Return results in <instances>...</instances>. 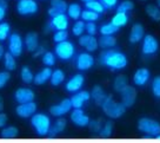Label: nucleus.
<instances>
[{"label":"nucleus","instance_id":"1","mask_svg":"<svg viewBox=\"0 0 160 143\" xmlns=\"http://www.w3.org/2000/svg\"><path fill=\"white\" fill-rule=\"evenodd\" d=\"M99 61L101 65H105L112 70H121L127 65V58L125 55L115 50H106L101 52Z\"/></svg>","mask_w":160,"mask_h":143},{"label":"nucleus","instance_id":"2","mask_svg":"<svg viewBox=\"0 0 160 143\" xmlns=\"http://www.w3.org/2000/svg\"><path fill=\"white\" fill-rule=\"evenodd\" d=\"M101 108L104 113L111 118H119L121 117L126 111V107L122 103H117L112 96H107L104 103L101 104Z\"/></svg>","mask_w":160,"mask_h":143},{"label":"nucleus","instance_id":"3","mask_svg":"<svg viewBox=\"0 0 160 143\" xmlns=\"http://www.w3.org/2000/svg\"><path fill=\"white\" fill-rule=\"evenodd\" d=\"M31 122L39 136H45L48 134V130L51 128V119L48 116L44 114H35L33 115Z\"/></svg>","mask_w":160,"mask_h":143},{"label":"nucleus","instance_id":"4","mask_svg":"<svg viewBox=\"0 0 160 143\" xmlns=\"http://www.w3.org/2000/svg\"><path fill=\"white\" fill-rule=\"evenodd\" d=\"M138 129L146 135H151L152 137H157L160 135V124L151 118H140L138 122Z\"/></svg>","mask_w":160,"mask_h":143},{"label":"nucleus","instance_id":"5","mask_svg":"<svg viewBox=\"0 0 160 143\" xmlns=\"http://www.w3.org/2000/svg\"><path fill=\"white\" fill-rule=\"evenodd\" d=\"M55 55L61 61H68L74 55V45L71 41H61L55 46Z\"/></svg>","mask_w":160,"mask_h":143},{"label":"nucleus","instance_id":"6","mask_svg":"<svg viewBox=\"0 0 160 143\" xmlns=\"http://www.w3.org/2000/svg\"><path fill=\"white\" fill-rule=\"evenodd\" d=\"M17 11L21 15L34 14L38 12V4L34 0H19L17 4Z\"/></svg>","mask_w":160,"mask_h":143},{"label":"nucleus","instance_id":"7","mask_svg":"<svg viewBox=\"0 0 160 143\" xmlns=\"http://www.w3.org/2000/svg\"><path fill=\"white\" fill-rule=\"evenodd\" d=\"M158 40L155 39L152 34H147L146 37H144V41H142V53L145 56H151L154 55L155 52L158 51Z\"/></svg>","mask_w":160,"mask_h":143},{"label":"nucleus","instance_id":"8","mask_svg":"<svg viewBox=\"0 0 160 143\" xmlns=\"http://www.w3.org/2000/svg\"><path fill=\"white\" fill-rule=\"evenodd\" d=\"M37 111V104H35L33 101L32 102H27V103H22V104H19L17 109H15V113L17 115L21 118H28L31 116H33Z\"/></svg>","mask_w":160,"mask_h":143},{"label":"nucleus","instance_id":"9","mask_svg":"<svg viewBox=\"0 0 160 143\" xmlns=\"http://www.w3.org/2000/svg\"><path fill=\"white\" fill-rule=\"evenodd\" d=\"M120 93H121V103L126 108H131L137 101V90H135V87L127 85Z\"/></svg>","mask_w":160,"mask_h":143},{"label":"nucleus","instance_id":"10","mask_svg":"<svg viewBox=\"0 0 160 143\" xmlns=\"http://www.w3.org/2000/svg\"><path fill=\"white\" fill-rule=\"evenodd\" d=\"M8 50L14 57H19L22 52V40L18 33H12L8 41Z\"/></svg>","mask_w":160,"mask_h":143},{"label":"nucleus","instance_id":"11","mask_svg":"<svg viewBox=\"0 0 160 143\" xmlns=\"http://www.w3.org/2000/svg\"><path fill=\"white\" fill-rule=\"evenodd\" d=\"M71 108H72V102H71V99L66 98L64 101H61L60 104H57V105L51 107L50 111L53 116L60 117V116H62V115H65V114L68 113L71 110Z\"/></svg>","mask_w":160,"mask_h":143},{"label":"nucleus","instance_id":"12","mask_svg":"<svg viewBox=\"0 0 160 143\" xmlns=\"http://www.w3.org/2000/svg\"><path fill=\"white\" fill-rule=\"evenodd\" d=\"M14 98L19 104L32 102L34 99V92H33V90L27 89V87H20L15 91Z\"/></svg>","mask_w":160,"mask_h":143},{"label":"nucleus","instance_id":"13","mask_svg":"<svg viewBox=\"0 0 160 143\" xmlns=\"http://www.w3.org/2000/svg\"><path fill=\"white\" fill-rule=\"evenodd\" d=\"M94 64V58L91 56L90 53H80L77 58V67L81 71H86L93 66Z\"/></svg>","mask_w":160,"mask_h":143},{"label":"nucleus","instance_id":"14","mask_svg":"<svg viewBox=\"0 0 160 143\" xmlns=\"http://www.w3.org/2000/svg\"><path fill=\"white\" fill-rule=\"evenodd\" d=\"M71 119L78 127H87L88 123H90V117L86 116L85 114H84V111L81 110V108L80 109H74L72 111V114H71Z\"/></svg>","mask_w":160,"mask_h":143},{"label":"nucleus","instance_id":"15","mask_svg":"<svg viewBox=\"0 0 160 143\" xmlns=\"http://www.w3.org/2000/svg\"><path fill=\"white\" fill-rule=\"evenodd\" d=\"M79 44L82 47H85L87 51L90 52H93L95 51L97 49H98V40L95 39L93 36H91V34H86V36H81L79 39Z\"/></svg>","mask_w":160,"mask_h":143},{"label":"nucleus","instance_id":"16","mask_svg":"<svg viewBox=\"0 0 160 143\" xmlns=\"http://www.w3.org/2000/svg\"><path fill=\"white\" fill-rule=\"evenodd\" d=\"M51 25L57 31L66 30L67 26H68V18H67V15L65 13L55 15V17L52 18V20H51Z\"/></svg>","mask_w":160,"mask_h":143},{"label":"nucleus","instance_id":"17","mask_svg":"<svg viewBox=\"0 0 160 143\" xmlns=\"http://www.w3.org/2000/svg\"><path fill=\"white\" fill-rule=\"evenodd\" d=\"M82 84H84V76L82 75H75L67 82L66 90L68 92H77L81 89Z\"/></svg>","mask_w":160,"mask_h":143},{"label":"nucleus","instance_id":"18","mask_svg":"<svg viewBox=\"0 0 160 143\" xmlns=\"http://www.w3.org/2000/svg\"><path fill=\"white\" fill-rule=\"evenodd\" d=\"M148 79H150V71L147 69H145V67L137 70V72H135L134 76H133V82L138 87L145 85Z\"/></svg>","mask_w":160,"mask_h":143},{"label":"nucleus","instance_id":"19","mask_svg":"<svg viewBox=\"0 0 160 143\" xmlns=\"http://www.w3.org/2000/svg\"><path fill=\"white\" fill-rule=\"evenodd\" d=\"M91 97V95L87 91H80L78 93H75L74 96H72L71 102H72V108L74 109H80L84 105V103L86 101H88Z\"/></svg>","mask_w":160,"mask_h":143},{"label":"nucleus","instance_id":"20","mask_svg":"<svg viewBox=\"0 0 160 143\" xmlns=\"http://www.w3.org/2000/svg\"><path fill=\"white\" fill-rule=\"evenodd\" d=\"M25 46L27 51L34 52L39 46V37L35 32H28L25 37Z\"/></svg>","mask_w":160,"mask_h":143},{"label":"nucleus","instance_id":"21","mask_svg":"<svg viewBox=\"0 0 160 143\" xmlns=\"http://www.w3.org/2000/svg\"><path fill=\"white\" fill-rule=\"evenodd\" d=\"M144 27L141 24H134L130 33V41L132 44H137L138 41H140L141 39H144Z\"/></svg>","mask_w":160,"mask_h":143},{"label":"nucleus","instance_id":"22","mask_svg":"<svg viewBox=\"0 0 160 143\" xmlns=\"http://www.w3.org/2000/svg\"><path fill=\"white\" fill-rule=\"evenodd\" d=\"M66 128V119L65 118H59L54 122V124L52 125L48 130V137L54 138L59 135L61 131H64V129Z\"/></svg>","mask_w":160,"mask_h":143},{"label":"nucleus","instance_id":"23","mask_svg":"<svg viewBox=\"0 0 160 143\" xmlns=\"http://www.w3.org/2000/svg\"><path fill=\"white\" fill-rule=\"evenodd\" d=\"M51 76H52V70H51L50 67H45V69H42L41 71L38 72V73L35 75L33 82H34V84H37V85H42V84H45L48 79H51Z\"/></svg>","mask_w":160,"mask_h":143},{"label":"nucleus","instance_id":"24","mask_svg":"<svg viewBox=\"0 0 160 143\" xmlns=\"http://www.w3.org/2000/svg\"><path fill=\"white\" fill-rule=\"evenodd\" d=\"M91 97L93 98V101L95 102L97 105H101L104 101H105V98L107 97L106 96L105 91L102 90V87H99V85H95L93 89H92V92H91Z\"/></svg>","mask_w":160,"mask_h":143},{"label":"nucleus","instance_id":"25","mask_svg":"<svg viewBox=\"0 0 160 143\" xmlns=\"http://www.w3.org/2000/svg\"><path fill=\"white\" fill-rule=\"evenodd\" d=\"M98 44L102 49H111V47H114L117 45V39L112 36H101L99 38Z\"/></svg>","mask_w":160,"mask_h":143},{"label":"nucleus","instance_id":"26","mask_svg":"<svg viewBox=\"0 0 160 143\" xmlns=\"http://www.w3.org/2000/svg\"><path fill=\"white\" fill-rule=\"evenodd\" d=\"M128 85V79L127 77L124 75H120V76L115 77L114 83H113V87L117 92H121Z\"/></svg>","mask_w":160,"mask_h":143},{"label":"nucleus","instance_id":"27","mask_svg":"<svg viewBox=\"0 0 160 143\" xmlns=\"http://www.w3.org/2000/svg\"><path fill=\"white\" fill-rule=\"evenodd\" d=\"M113 25H115L117 27H121V26H125L127 23H128V17L126 13H122V12H117V14L112 18V21H111Z\"/></svg>","mask_w":160,"mask_h":143},{"label":"nucleus","instance_id":"28","mask_svg":"<svg viewBox=\"0 0 160 143\" xmlns=\"http://www.w3.org/2000/svg\"><path fill=\"white\" fill-rule=\"evenodd\" d=\"M64 79H65V73L59 70V69H57L54 71L52 72V76H51V84L53 85V87H58L60 85L61 83L64 82Z\"/></svg>","mask_w":160,"mask_h":143},{"label":"nucleus","instance_id":"29","mask_svg":"<svg viewBox=\"0 0 160 143\" xmlns=\"http://www.w3.org/2000/svg\"><path fill=\"white\" fill-rule=\"evenodd\" d=\"M81 7L78 4H71L68 7H67V13H68V17L74 19V20H78L81 15Z\"/></svg>","mask_w":160,"mask_h":143},{"label":"nucleus","instance_id":"30","mask_svg":"<svg viewBox=\"0 0 160 143\" xmlns=\"http://www.w3.org/2000/svg\"><path fill=\"white\" fill-rule=\"evenodd\" d=\"M146 13L150 15L153 20L160 21V8L158 6L152 5V4L147 5L146 6Z\"/></svg>","mask_w":160,"mask_h":143},{"label":"nucleus","instance_id":"31","mask_svg":"<svg viewBox=\"0 0 160 143\" xmlns=\"http://www.w3.org/2000/svg\"><path fill=\"white\" fill-rule=\"evenodd\" d=\"M5 61H4V64H5V67L8 70V71H12L14 70L15 66H17V63H15V58L14 56L11 53V52H6L5 55Z\"/></svg>","mask_w":160,"mask_h":143},{"label":"nucleus","instance_id":"32","mask_svg":"<svg viewBox=\"0 0 160 143\" xmlns=\"http://www.w3.org/2000/svg\"><path fill=\"white\" fill-rule=\"evenodd\" d=\"M118 30H119V27H117L112 23H110V24H105L100 27V33L102 36H112L115 32H118Z\"/></svg>","mask_w":160,"mask_h":143},{"label":"nucleus","instance_id":"33","mask_svg":"<svg viewBox=\"0 0 160 143\" xmlns=\"http://www.w3.org/2000/svg\"><path fill=\"white\" fill-rule=\"evenodd\" d=\"M86 8H87V10L93 11V12H97V13H99V14L105 11L104 5H102L100 1H97V0H93V1H90V3H86Z\"/></svg>","mask_w":160,"mask_h":143},{"label":"nucleus","instance_id":"34","mask_svg":"<svg viewBox=\"0 0 160 143\" xmlns=\"http://www.w3.org/2000/svg\"><path fill=\"white\" fill-rule=\"evenodd\" d=\"M51 7L55 8L59 13H65V12H67L68 5L64 0H51Z\"/></svg>","mask_w":160,"mask_h":143},{"label":"nucleus","instance_id":"35","mask_svg":"<svg viewBox=\"0 0 160 143\" xmlns=\"http://www.w3.org/2000/svg\"><path fill=\"white\" fill-rule=\"evenodd\" d=\"M18 129L15 128V127H6L1 130V137L2 138H14L18 136Z\"/></svg>","mask_w":160,"mask_h":143},{"label":"nucleus","instance_id":"36","mask_svg":"<svg viewBox=\"0 0 160 143\" xmlns=\"http://www.w3.org/2000/svg\"><path fill=\"white\" fill-rule=\"evenodd\" d=\"M112 131H113V123L111 122V121H108V122H106L104 125H102V128H101V130H100V137L102 138H107L110 137L111 135H112Z\"/></svg>","mask_w":160,"mask_h":143},{"label":"nucleus","instance_id":"37","mask_svg":"<svg viewBox=\"0 0 160 143\" xmlns=\"http://www.w3.org/2000/svg\"><path fill=\"white\" fill-rule=\"evenodd\" d=\"M81 18H82V20L87 21V23H90V21H93V23H94V21L99 18V13L93 12V11H91V10H86L81 12Z\"/></svg>","mask_w":160,"mask_h":143},{"label":"nucleus","instance_id":"38","mask_svg":"<svg viewBox=\"0 0 160 143\" xmlns=\"http://www.w3.org/2000/svg\"><path fill=\"white\" fill-rule=\"evenodd\" d=\"M21 79L26 84H31V83L33 82V79H34L33 73H32V71L27 66H24L21 69Z\"/></svg>","mask_w":160,"mask_h":143},{"label":"nucleus","instance_id":"39","mask_svg":"<svg viewBox=\"0 0 160 143\" xmlns=\"http://www.w3.org/2000/svg\"><path fill=\"white\" fill-rule=\"evenodd\" d=\"M134 8V4L130 1V0H125V1H122L119 6H118V8H117V12H122V13H127L128 11H132Z\"/></svg>","mask_w":160,"mask_h":143},{"label":"nucleus","instance_id":"40","mask_svg":"<svg viewBox=\"0 0 160 143\" xmlns=\"http://www.w3.org/2000/svg\"><path fill=\"white\" fill-rule=\"evenodd\" d=\"M85 30H86L85 23H84L82 20H78L74 25H73L72 32H73V34H74V36H81V34H82V32H84Z\"/></svg>","mask_w":160,"mask_h":143},{"label":"nucleus","instance_id":"41","mask_svg":"<svg viewBox=\"0 0 160 143\" xmlns=\"http://www.w3.org/2000/svg\"><path fill=\"white\" fill-rule=\"evenodd\" d=\"M101 119H93V121H90L88 123V127H90V130L93 134H98L99 135L100 130L102 128V124H101Z\"/></svg>","mask_w":160,"mask_h":143},{"label":"nucleus","instance_id":"42","mask_svg":"<svg viewBox=\"0 0 160 143\" xmlns=\"http://www.w3.org/2000/svg\"><path fill=\"white\" fill-rule=\"evenodd\" d=\"M10 24L8 23H0V41L5 40L10 33Z\"/></svg>","mask_w":160,"mask_h":143},{"label":"nucleus","instance_id":"43","mask_svg":"<svg viewBox=\"0 0 160 143\" xmlns=\"http://www.w3.org/2000/svg\"><path fill=\"white\" fill-rule=\"evenodd\" d=\"M42 63L46 66H53L55 63V57L52 52H45L42 55Z\"/></svg>","mask_w":160,"mask_h":143},{"label":"nucleus","instance_id":"44","mask_svg":"<svg viewBox=\"0 0 160 143\" xmlns=\"http://www.w3.org/2000/svg\"><path fill=\"white\" fill-rule=\"evenodd\" d=\"M67 38H68V33H67L66 30L57 31L54 33V36H53V39H54V41L57 44H58V43H61V41L67 40Z\"/></svg>","mask_w":160,"mask_h":143},{"label":"nucleus","instance_id":"45","mask_svg":"<svg viewBox=\"0 0 160 143\" xmlns=\"http://www.w3.org/2000/svg\"><path fill=\"white\" fill-rule=\"evenodd\" d=\"M152 91L157 98H160V76L155 77L152 82Z\"/></svg>","mask_w":160,"mask_h":143},{"label":"nucleus","instance_id":"46","mask_svg":"<svg viewBox=\"0 0 160 143\" xmlns=\"http://www.w3.org/2000/svg\"><path fill=\"white\" fill-rule=\"evenodd\" d=\"M11 78V75L10 72L7 71H4V72H0V89H2V87H5L7 82L10 81Z\"/></svg>","mask_w":160,"mask_h":143},{"label":"nucleus","instance_id":"47","mask_svg":"<svg viewBox=\"0 0 160 143\" xmlns=\"http://www.w3.org/2000/svg\"><path fill=\"white\" fill-rule=\"evenodd\" d=\"M86 31L88 32V34H91V36H94L95 33H97V26H95L93 21H90V23L86 24Z\"/></svg>","mask_w":160,"mask_h":143},{"label":"nucleus","instance_id":"48","mask_svg":"<svg viewBox=\"0 0 160 143\" xmlns=\"http://www.w3.org/2000/svg\"><path fill=\"white\" fill-rule=\"evenodd\" d=\"M100 3L104 5L105 8H112V7H114L117 5L118 0H100Z\"/></svg>","mask_w":160,"mask_h":143},{"label":"nucleus","instance_id":"49","mask_svg":"<svg viewBox=\"0 0 160 143\" xmlns=\"http://www.w3.org/2000/svg\"><path fill=\"white\" fill-rule=\"evenodd\" d=\"M6 123H7V116H6V114H4L1 111L0 113V129L4 128L6 125Z\"/></svg>","mask_w":160,"mask_h":143},{"label":"nucleus","instance_id":"50","mask_svg":"<svg viewBox=\"0 0 160 143\" xmlns=\"http://www.w3.org/2000/svg\"><path fill=\"white\" fill-rule=\"evenodd\" d=\"M46 52V50H45V47L42 45H39L38 47H37V50L34 51V57H38V56H40V55H44Z\"/></svg>","mask_w":160,"mask_h":143},{"label":"nucleus","instance_id":"51","mask_svg":"<svg viewBox=\"0 0 160 143\" xmlns=\"http://www.w3.org/2000/svg\"><path fill=\"white\" fill-rule=\"evenodd\" d=\"M0 7L6 10V8H7V1H6V0H0Z\"/></svg>","mask_w":160,"mask_h":143},{"label":"nucleus","instance_id":"52","mask_svg":"<svg viewBox=\"0 0 160 143\" xmlns=\"http://www.w3.org/2000/svg\"><path fill=\"white\" fill-rule=\"evenodd\" d=\"M5 14H6V10H4V8L0 7V21L5 18Z\"/></svg>","mask_w":160,"mask_h":143},{"label":"nucleus","instance_id":"53","mask_svg":"<svg viewBox=\"0 0 160 143\" xmlns=\"http://www.w3.org/2000/svg\"><path fill=\"white\" fill-rule=\"evenodd\" d=\"M4 55H5V50H4V46L0 44V59L4 57Z\"/></svg>","mask_w":160,"mask_h":143},{"label":"nucleus","instance_id":"54","mask_svg":"<svg viewBox=\"0 0 160 143\" xmlns=\"http://www.w3.org/2000/svg\"><path fill=\"white\" fill-rule=\"evenodd\" d=\"M4 110V98L0 96V113Z\"/></svg>","mask_w":160,"mask_h":143},{"label":"nucleus","instance_id":"55","mask_svg":"<svg viewBox=\"0 0 160 143\" xmlns=\"http://www.w3.org/2000/svg\"><path fill=\"white\" fill-rule=\"evenodd\" d=\"M81 1H84V3H90V1H93V0H81Z\"/></svg>","mask_w":160,"mask_h":143},{"label":"nucleus","instance_id":"56","mask_svg":"<svg viewBox=\"0 0 160 143\" xmlns=\"http://www.w3.org/2000/svg\"><path fill=\"white\" fill-rule=\"evenodd\" d=\"M157 1H158V7L160 8V0H157Z\"/></svg>","mask_w":160,"mask_h":143},{"label":"nucleus","instance_id":"57","mask_svg":"<svg viewBox=\"0 0 160 143\" xmlns=\"http://www.w3.org/2000/svg\"><path fill=\"white\" fill-rule=\"evenodd\" d=\"M155 138H158V140H160V135H158V136H157Z\"/></svg>","mask_w":160,"mask_h":143}]
</instances>
